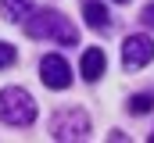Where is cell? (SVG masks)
Masks as SVG:
<instances>
[{"mask_svg":"<svg viewBox=\"0 0 154 143\" xmlns=\"http://www.w3.org/2000/svg\"><path fill=\"white\" fill-rule=\"evenodd\" d=\"M25 32L32 39H57L61 47H75V39H79L75 25L57 11H36L32 18H25Z\"/></svg>","mask_w":154,"mask_h":143,"instance_id":"obj_1","label":"cell"},{"mask_svg":"<svg viewBox=\"0 0 154 143\" xmlns=\"http://www.w3.org/2000/svg\"><path fill=\"white\" fill-rule=\"evenodd\" d=\"M0 122L4 125H14V129H25L36 122V100L18 90V86H7L0 90Z\"/></svg>","mask_w":154,"mask_h":143,"instance_id":"obj_2","label":"cell"},{"mask_svg":"<svg viewBox=\"0 0 154 143\" xmlns=\"http://www.w3.org/2000/svg\"><path fill=\"white\" fill-rule=\"evenodd\" d=\"M50 136L54 140H86L90 136V114L82 107H68V111H57L50 118Z\"/></svg>","mask_w":154,"mask_h":143,"instance_id":"obj_3","label":"cell"},{"mask_svg":"<svg viewBox=\"0 0 154 143\" xmlns=\"http://www.w3.org/2000/svg\"><path fill=\"white\" fill-rule=\"evenodd\" d=\"M151 61H154V39L151 36H143V32L125 36V43H122V65L125 68H143Z\"/></svg>","mask_w":154,"mask_h":143,"instance_id":"obj_4","label":"cell"},{"mask_svg":"<svg viewBox=\"0 0 154 143\" xmlns=\"http://www.w3.org/2000/svg\"><path fill=\"white\" fill-rule=\"evenodd\" d=\"M39 79H43L47 90H68L72 86V68L61 54H47L39 61Z\"/></svg>","mask_w":154,"mask_h":143,"instance_id":"obj_5","label":"cell"},{"mask_svg":"<svg viewBox=\"0 0 154 143\" xmlns=\"http://www.w3.org/2000/svg\"><path fill=\"white\" fill-rule=\"evenodd\" d=\"M79 72H82V79H86V82H97V79L104 75V50H100V47H90V50H82Z\"/></svg>","mask_w":154,"mask_h":143,"instance_id":"obj_6","label":"cell"},{"mask_svg":"<svg viewBox=\"0 0 154 143\" xmlns=\"http://www.w3.org/2000/svg\"><path fill=\"white\" fill-rule=\"evenodd\" d=\"M82 14H86V25L90 29H97V32H108L111 29V18H108V11H104L100 0H82Z\"/></svg>","mask_w":154,"mask_h":143,"instance_id":"obj_7","label":"cell"},{"mask_svg":"<svg viewBox=\"0 0 154 143\" xmlns=\"http://www.w3.org/2000/svg\"><path fill=\"white\" fill-rule=\"evenodd\" d=\"M0 11L7 22H25L32 14V0H0Z\"/></svg>","mask_w":154,"mask_h":143,"instance_id":"obj_8","label":"cell"},{"mask_svg":"<svg viewBox=\"0 0 154 143\" xmlns=\"http://www.w3.org/2000/svg\"><path fill=\"white\" fill-rule=\"evenodd\" d=\"M154 111V93H136V97H129V114H147Z\"/></svg>","mask_w":154,"mask_h":143,"instance_id":"obj_9","label":"cell"},{"mask_svg":"<svg viewBox=\"0 0 154 143\" xmlns=\"http://www.w3.org/2000/svg\"><path fill=\"white\" fill-rule=\"evenodd\" d=\"M14 57H18V54H14V47L0 39V68H11V65H14Z\"/></svg>","mask_w":154,"mask_h":143,"instance_id":"obj_10","label":"cell"},{"mask_svg":"<svg viewBox=\"0 0 154 143\" xmlns=\"http://www.w3.org/2000/svg\"><path fill=\"white\" fill-rule=\"evenodd\" d=\"M140 22H143L147 29H154V4H147V7L140 11Z\"/></svg>","mask_w":154,"mask_h":143,"instance_id":"obj_11","label":"cell"},{"mask_svg":"<svg viewBox=\"0 0 154 143\" xmlns=\"http://www.w3.org/2000/svg\"><path fill=\"white\" fill-rule=\"evenodd\" d=\"M115 4H129V0H115Z\"/></svg>","mask_w":154,"mask_h":143,"instance_id":"obj_12","label":"cell"},{"mask_svg":"<svg viewBox=\"0 0 154 143\" xmlns=\"http://www.w3.org/2000/svg\"><path fill=\"white\" fill-rule=\"evenodd\" d=\"M151 143H154V132H151Z\"/></svg>","mask_w":154,"mask_h":143,"instance_id":"obj_13","label":"cell"}]
</instances>
